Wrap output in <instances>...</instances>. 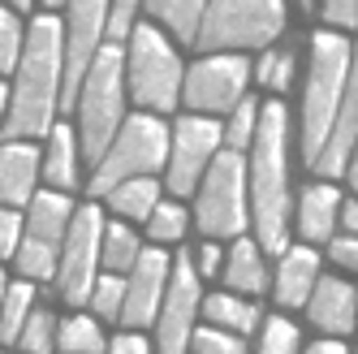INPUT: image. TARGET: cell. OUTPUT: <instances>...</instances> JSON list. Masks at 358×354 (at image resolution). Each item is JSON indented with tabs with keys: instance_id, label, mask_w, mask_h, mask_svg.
Segmentation results:
<instances>
[{
	"instance_id": "obj_43",
	"label": "cell",
	"mask_w": 358,
	"mask_h": 354,
	"mask_svg": "<svg viewBox=\"0 0 358 354\" xmlns=\"http://www.w3.org/2000/svg\"><path fill=\"white\" fill-rule=\"evenodd\" d=\"M337 225H341L350 238L358 234V204H354V199H341V208H337Z\"/></svg>"
},
{
	"instance_id": "obj_19",
	"label": "cell",
	"mask_w": 358,
	"mask_h": 354,
	"mask_svg": "<svg viewBox=\"0 0 358 354\" xmlns=\"http://www.w3.org/2000/svg\"><path fill=\"white\" fill-rule=\"evenodd\" d=\"M315 281H320V255L311 246L280 250V268H276V302L280 307H302Z\"/></svg>"
},
{
	"instance_id": "obj_33",
	"label": "cell",
	"mask_w": 358,
	"mask_h": 354,
	"mask_svg": "<svg viewBox=\"0 0 358 354\" xmlns=\"http://www.w3.org/2000/svg\"><path fill=\"white\" fill-rule=\"evenodd\" d=\"M147 229L156 242H182L186 238V212L177 204H156L147 216Z\"/></svg>"
},
{
	"instance_id": "obj_46",
	"label": "cell",
	"mask_w": 358,
	"mask_h": 354,
	"mask_svg": "<svg viewBox=\"0 0 358 354\" xmlns=\"http://www.w3.org/2000/svg\"><path fill=\"white\" fill-rule=\"evenodd\" d=\"M5 285H9V281H5V272H0V302H5Z\"/></svg>"
},
{
	"instance_id": "obj_1",
	"label": "cell",
	"mask_w": 358,
	"mask_h": 354,
	"mask_svg": "<svg viewBox=\"0 0 358 354\" xmlns=\"http://www.w3.org/2000/svg\"><path fill=\"white\" fill-rule=\"evenodd\" d=\"M61 108V17L39 13L22 39L17 83L9 91V113L0 121L5 143H27L52 130Z\"/></svg>"
},
{
	"instance_id": "obj_5",
	"label": "cell",
	"mask_w": 358,
	"mask_h": 354,
	"mask_svg": "<svg viewBox=\"0 0 358 354\" xmlns=\"http://www.w3.org/2000/svg\"><path fill=\"white\" fill-rule=\"evenodd\" d=\"M121 52H125V91L151 113H173L182 99V61H177L173 43L151 22H138Z\"/></svg>"
},
{
	"instance_id": "obj_8",
	"label": "cell",
	"mask_w": 358,
	"mask_h": 354,
	"mask_svg": "<svg viewBox=\"0 0 358 354\" xmlns=\"http://www.w3.org/2000/svg\"><path fill=\"white\" fill-rule=\"evenodd\" d=\"M194 220L208 238H242L246 229V160L238 151H216L199 182Z\"/></svg>"
},
{
	"instance_id": "obj_16",
	"label": "cell",
	"mask_w": 358,
	"mask_h": 354,
	"mask_svg": "<svg viewBox=\"0 0 358 354\" xmlns=\"http://www.w3.org/2000/svg\"><path fill=\"white\" fill-rule=\"evenodd\" d=\"M354 130H358V78L350 73V87L341 95V108H337V117H332L328 139H324V147H320V156H315L311 169L324 173V177H345L350 156H354Z\"/></svg>"
},
{
	"instance_id": "obj_22",
	"label": "cell",
	"mask_w": 358,
	"mask_h": 354,
	"mask_svg": "<svg viewBox=\"0 0 358 354\" xmlns=\"http://www.w3.org/2000/svg\"><path fill=\"white\" fill-rule=\"evenodd\" d=\"M199 307H203V316H208L212 328H224V333H234V337L255 333V324L264 320L259 302H246V298H238V294H212V298H199Z\"/></svg>"
},
{
	"instance_id": "obj_36",
	"label": "cell",
	"mask_w": 358,
	"mask_h": 354,
	"mask_svg": "<svg viewBox=\"0 0 358 354\" xmlns=\"http://www.w3.org/2000/svg\"><path fill=\"white\" fill-rule=\"evenodd\" d=\"M298 328L289 320H268L264 324V337H259V354H298Z\"/></svg>"
},
{
	"instance_id": "obj_40",
	"label": "cell",
	"mask_w": 358,
	"mask_h": 354,
	"mask_svg": "<svg viewBox=\"0 0 358 354\" xmlns=\"http://www.w3.org/2000/svg\"><path fill=\"white\" fill-rule=\"evenodd\" d=\"M324 22H332V27H354L358 22V5H350V0H328L324 5Z\"/></svg>"
},
{
	"instance_id": "obj_3",
	"label": "cell",
	"mask_w": 358,
	"mask_h": 354,
	"mask_svg": "<svg viewBox=\"0 0 358 354\" xmlns=\"http://www.w3.org/2000/svg\"><path fill=\"white\" fill-rule=\"evenodd\" d=\"M350 73H354L350 39L337 35V31H320L311 39V78H306V95H302V151H306V164H315L320 147L328 139V125L341 108Z\"/></svg>"
},
{
	"instance_id": "obj_34",
	"label": "cell",
	"mask_w": 358,
	"mask_h": 354,
	"mask_svg": "<svg viewBox=\"0 0 358 354\" xmlns=\"http://www.w3.org/2000/svg\"><path fill=\"white\" fill-rule=\"evenodd\" d=\"M134 27H138V5H130V0L108 5V13H104V35H108L113 48H125V43H130Z\"/></svg>"
},
{
	"instance_id": "obj_44",
	"label": "cell",
	"mask_w": 358,
	"mask_h": 354,
	"mask_svg": "<svg viewBox=\"0 0 358 354\" xmlns=\"http://www.w3.org/2000/svg\"><path fill=\"white\" fill-rule=\"evenodd\" d=\"M306 354H350V350H345L341 341H315V346L306 350Z\"/></svg>"
},
{
	"instance_id": "obj_6",
	"label": "cell",
	"mask_w": 358,
	"mask_h": 354,
	"mask_svg": "<svg viewBox=\"0 0 358 354\" xmlns=\"http://www.w3.org/2000/svg\"><path fill=\"white\" fill-rule=\"evenodd\" d=\"M169 160V130L160 117H125L117 139L108 143L104 160L95 164V177H91V194H108L117 190L121 182H134V177H151L156 169H164Z\"/></svg>"
},
{
	"instance_id": "obj_26",
	"label": "cell",
	"mask_w": 358,
	"mask_h": 354,
	"mask_svg": "<svg viewBox=\"0 0 358 354\" xmlns=\"http://www.w3.org/2000/svg\"><path fill=\"white\" fill-rule=\"evenodd\" d=\"M31 307H35V285L31 281L5 285V302H0V341H5V346L17 341L22 324H27V316H31Z\"/></svg>"
},
{
	"instance_id": "obj_41",
	"label": "cell",
	"mask_w": 358,
	"mask_h": 354,
	"mask_svg": "<svg viewBox=\"0 0 358 354\" xmlns=\"http://www.w3.org/2000/svg\"><path fill=\"white\" fill-rule=\"evenodd\" d=\"M194 272H199V276H216V272H220V246H216V242H203V246L194 250Z\"/></svg>"
},
{
	"instance_id": "obj_38",
	"label": "cell",
	"mask_w": 358,
	"mask_h": 354,
	"mask_svg": "<svg viewBox=\"0 0 358 354\" xmlns=\"http://www.w3.org/2000/svg\"><path fill=\"white\" fill-rule=\"evenodd\" d=\"M17 242H22V216L13 208H0V260L17 255Z\"/></svg>"
},
{
	"instance_id": "obj_31",
	"label": "cell",
	"mask_w": 358,
	"mask_h": 354,
	"mask_svg": "<svg viewBox=\"0 0 358 354\" xmlns=\"http://www.w3.org/2000/svg\"><path fill=\"white\" fill-rule=\"evenodd\" d=\"M91 311L99 320H121V302H125V281L117 272H104V276H95V285H91Z\"/></svg>"
},
{
	"instance_id": "obj_28",
	"label": "cell",
	"mask_w": 358,
	"mask_h": 354,
	"mask_svg": "<svg viewBox=\"0 0 358 354\" xmlns=\"http://www.w3.org/2000/svg\"><path fill=\"white\" fill-rule=\"evenodd\" d=\"M57 346L65 354H104V333H99V320L91 316H73L57 328Z\"/></svg>"
},
{
	"instance_id": "obj_42",
	"label": "cell",
	"mask_w": 358,
	"mask_h": 354,
	"mask_svg": "<svg viewBox=\"0 0 358 354\" xmlns=\"http://www.w3.org/2000/svg\"><path fill=\"white\" fill-rule=\"evenodd\" d=\"M108 354H151V346L143 333H121V337H113Z\"/></svg>"
},
{
	"instance_id": "obj_27",
	"label": "cell",
	"mask_w": 358,
	"mask_h": 354,
	"mask_svg": "<svg viewBox=\"0 0 358 354\" xmlns=\"http://www.w3.org/2000/svg\"><path fill=\"white\" fill-rule=\"evenodd\" d=\"M138 238L134 229H125V225H104V238H99V264H104L108 272H130L134 260H138Z\"/></svg>"
},
{
	"instance_id": "obj_37",
	"label": "cell",
	"mask_w": 358,
	"mask_h": 354,
	"mask_svg": "<svg viewBox=\"0 0 358 354\" xmlns=\"http://www.w3.org/2000/svg\"><path fill=\"white\" fill-rule=\"evenodd\" d=\"M22 27H17V17L0 5V73H9L17 69V57H22Z\"/></svg>"
},
{
	"instance_id": "obj_15",
	"label": "cell",
	"mask_w": 358,
	"mask_h": 354,
	"mask_svg": "<svg viewBox=\"0 0 358 354\" xmlns=\"http://www.w3.org/2000/svg\"><path fill=\"white\" fill-rule=\"evenodd\" d=\"M169 268L173 260L164 250H138V260L125 276V302H121V324H151L164 302V290H169Z\"/></svg>"
},
{
	"instance_id": "obj_14",
	"label": "cell",
	"mask_w": 358,
	"mask_h": 354,
	"mask_svg": "<svg viewBox=\"0 0 358 354\" xmlns=\"http://www.w3.org/2000/svg\"><path fill=\"white\" fill-rule=\"evenodd\" d=\"M194 311H199V272L190 250H182L169 268V290L156 311V354H186L194 333Z\"/></svg>"
},
{
	"instance_id": "obj_18",
	"label": "cell",
	"mask_w": 358,
	"mask_h": 354,
	"mask_svg": "<svg viewBox=\"0 0 358 354\" xmlns=\"http://www.w3.org/2000/svg\"><path fill=\"white\" fill-rule=\"evenodd\" d=\"M302 307L311 311V324H320L324 333L345 337L354 328V285L341 281V276H324V281L311 285Z\"/></svg>"
},
{
	"instance_id": "obj_10",
	"label": "cell",
	"mask_w": 358,
	"mask_h": 354,
	"mask_svg": "<svg viewBox=\"0 0 358 354\" xmlns=\"http://www.w3.org/2000/svg\"><path fill=\"white\" fill-rule=\"evenodd\" d=\"M99 238H104V216L95 204L78 208L69 216V229L61 242V260H57V281H61V298L69 307H83L91 298V285L99 276Z\"/></svg>"
},
{
	"instance_id": "obj_2",
	"label": "cell",
	"mask_w": 358,
	"mask_h": 354,
	"mask_svg": "<svg viewBox=\"0 0 358 354\" xmlns=\"http://www.w3.org/2000/svg\"><path fill=\"white\" fill-rule=\"evenodd\" d=\"M250 204H255V234H259V250H280L289 246V113L280 99L259 104V121H255L250 139Z\"/></svg>"
},
{
	"instance_id": "obj_9",
	"label": "cell",
	"mask_w": 358,
	"mask_h": 354,
	"mask_svg": "<svg viewBox=\"0 0 358 354\" xmlns=\"http://www.w3.org/2000/svg\"><path fill=\"white\" fill-rule=\"evenodd\" d=\"M27 220H22V242H17V268L27 281H52L57 276V260H61V242L69 229L73 204L57 190H39L27 204Z\"/></svg>"
},
{
	"instance_id": "obj_24",
	"label": "cell",
	"mask_w": 358,
	"mask_h": 354,
	"mask_svg": "<svg viewBox=\"0 0 358 354\" xmlns=\"http://www.w3.org/2000/svg\"><path fill=\"white\" fill-rule=\"evenodd\" d=\"M104 199H108L113 212L130 216V220H147L151 208L160 204V182L156 177H134V182H121L117 190H108Z\"/></svg>"
},
{
	"instance_id": "obj_45",
	"label": "cell",
	"mask_w": 358,
	"mask_h": 354,
	"mask_svg": "<svg viewBox=\"0 0 358 354\" xmlns=\"http://www.w3.org/2000/svg\"><path fill=\"white\" fill-rule=\"evenodd\" d=\"M5 113H9V87L0 83V121H5Z\"/></svg>"
},
{
	"instance_id": "obj_23",
	"label": "cell",
	"mask_w": 358,
	"mask_h": 354,
	"mask_svg": "<svg viewBox=\"0 0 358 354\" xmlns=\"http://www.w3.org/2000/svg\"><path fill=\"white\" fill-rule=\"evenodd\" d=\"M224 281H229V290H246V294L268 290L264 250L255 246L250 238H238V242H234V250H229V264H224Z\"/></svg>"
},
{
	"instance_id": "obj_12",
	"label": "cell",
	"mask_w": 358,
	"mask_h": 354,
	"mask_svg": "<svg viewBox=\"0 0 358 354\" xmlns=\"http://www.w3.org/2000/svg\"><path fill=\"white\" fill-rule=\"evenodd\" d=\"M250 65L238 52H220V57H203L182 73V99L199 113H234L246 95Z\"/></svg>"
},
{
	"instance_id": "obj_29",
	"label": "cell",
	"mask_w": 358,
	"mask_h": 354,
	"mask_svg": "<svg viewBox=\"0 0 358 354\" xmlns=\"http://www.w3.org/2000/svg\"><path fill=\"white\" fill-rule=\"evenodd\" d=\"M17 346L27 350V354H48L57 346V316L52 311H35L31 307V316H27V324H22V333H17Z\"/></svg>"
},
{
	"instance_id": "obj_32",
	"label": "cell",
	"mask_w": 358,
	"mask_h": 354,
	"mask_svg": "<svg viewBox=\"0 0 358 354\" xmlns=\"http://www.w3.org/2000/svg\"><path fill=\"white\" fill-rule=\"evenodd\" d=\"M255 78H259L268 91H289V78H294V52L285 48H268L259 69H255Z\"/></svg>"
},
{
	"instance_id": "obj_4",
	"label": "cell",
	"mask_w": 358,
	"mask_h": 354,
	"mask_svg": "<svg viewBox=\"0 0 358 354\" xmlns=\"http://www.w3.org/2000/svg\"><path fill=\"white\" fill-rule=\"evenodd\" d=\"M78 134H83V160L99 164L108 143L117 139L125 121V52L113 43L99 48L95 65L87 69V78L78 87Z\"/></svg>"
},
{
	"instance_id": "obj_11",
	"label": "cell",
	"mask_w": 358,
	"mask_h": 354,
	"mask_svg": "<svg viewBox=\"0 0 358 354\" xmlns=\"http://www.w3.org/2000/svg\"><path fill=\"white\" fill-rule=\"evenodd\" d=\"M104 13L108 5H99V0H78L61 22V108H73L87 69L104 48Z\"/></svg>"
},
{
	"instance_id": "obj_21",
	"label": "cell",
	"mask_w": 358,
	"mask_h": 354,
	"mask_svg": "<svg viewBox=\"0 0 358 354\" xmlns=\"http://www.w3.org/2000/svg\"><path fill=\"white\" fill-rule=\"evenodd\" d=\"M43 177H48V186H57V194L78 186V143H73L69 125H52V130H48Z\"/></svg>"
},
{
	"instance_id": "obj_7",
	"label": "cell",
	"mask_w": 358,
	"mask_h": 354,
	"mask_svg": "<svg viewBox=\"0 0 358 354\" xmlns=\"http://www.w3.org/2000/svg\"><path fill=\"white\" fill-rule=\"evenodd\" d=\"M280 31H285V5L276 0H216L203 5L194 43L220 57L224 48H268Z\"/></svg>"
},
{
	"instance_id": "obj_20",
	"label": "cell",
	"mask_w": 358,
	"mask_h": 354,
	"mask_svg": "<svg viewBox=\"0 0 358 354\" xmlns=\"http://www.w3.org/2000/svg\"><path fill=\"white\" fill-rule=\"evenodd\" d=\"M337 208L341 194L337 186H306L298 199V229L306 242H328L332 229H337Z\"/></svg>"
},
{
	"instance_id": "obj_13",
	"label": "cell",
	"mask_w": 358,
	"mask_h": 354,
	"mask_svg": "<svg viewBox=\"0 0 358 354\" xmlns=\"http://www.w3.org/2000/svg\"><path fill=\"white\" fill-rule=\"evenodd\" d=\"M220 151V121L212 117H177L173 134H169V190L173 194H190L199 190L203 173H208L212 156Z\"/></svg>"
},
{
	"instance_id": "obj_30",
	"label": "cell",
	"mask_w": 358,
	"mask_h": 354,
	"mask_svg": "<svg viewBox=\"0 0 358 354\" xmlns=\"http://www.w3.org/2000/svg\"><path fill=\"white\" fill-rule=\"evenodd\" d=\"M255 121H259V104H255L250 95H242V104L234 108V117H229V125L220 130V143L229 147V151H242L250 147V139H255Z\"/></svg>"
},
{
	"instance_id": "obj_25",
	"label": "cell",
	"mask_w": 358,
	"mask_h": 354,
	"mask_svg": "<svg viewBox=\"0 0 358 354\" xmlns=\"http://www.w3.org/2000/svg\"><path fill=\"white\" fill-rule=\"evenodd\" d=\"M147 13L156 17L160 27H169L182 43L199 39V22H203V5H199V0H151Z\"/></svg>"
},
{
	"instance_id": "obj_35",
	"label": "cell",
	"mask_w": 358,
	"mask_h": 354,
	"mask_svg": "<svg viewBox=\"0 0 358 354\" xmlns=\"http://www.w3.org/2000/svg\"><path fill=\"white\" fill-rule=\"evenodd\" d=\"M190 346H194V354H246V346H242V337H234V333H224V328H194L190 333Z\"/></svg>"
},
{
	"instance_id": "obj_39",
	"label": "cell",
	"mask_w": 358,
	"mask_h": 354,
	"mask_svg": "<svg viewBox=\"0 0 358 354\" xmlns=\"http://www.w3.org/2000/svg\"><path fill=\"white\" fill-rule=\"evenodd\" d=\"M328 255L337 260L341 268H358V238H350V234H332V238H328Z\"/></svg>"
},
{
	"instance_id": "obj_17",
	"label": "cell",
	"mask_w": 358,
	"mask_h": 354,
	"mask_svg": "<svg viewBox=\"0 0 358 354\" xmlns=\"http://www.w3.org/2000/svg\"><path fill=\"white\" fill-rule=\"evenodd\" d=\"M39 147L31 143H0V208H22L35 194Z\"/></svg>"
}]
</instances>
